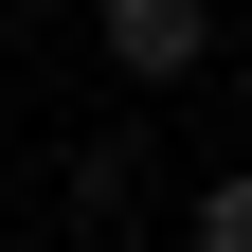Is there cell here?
<instances>
[{
    "label": "cell",
    "instance_id": "1",
    "mask_svg": "<svg viewBox=\"0 0 252 252\" xmlns=\"http://www.w3.org/2000/svg\"><path fill=\"white\" fill-rule=\"evenodd\" d=\"M90 54L126 90H198L216 72V0H90Z\"/></svg>",
    "mask_w": 252,
    "mask_h": 252
},
{
    "label": "cell",
    "instance_id": "2",
    "mask_svg": "<svg viewBox=\"0 0 252 252\" xmlns=\"http://www.w3.org/2000/svg\"><path fill=\"white\" fill-rule=\"evenodd\" d=\"M180 252H252V162H234V180H198V198H180Z\"/></svg>",
    "mask_w": 252,
    "mask_h": 252
}]
</instances>
